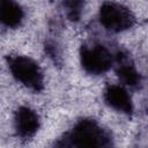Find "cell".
Returning a JSON list of instances; mask_svg holds the SVG:
<instances>
[{
    "label": "cell",
    "mask_w": 148,
    "mask_h": 148,
    "mask_svg": "<svg viewBox=\"0 0 148 148\" xmlns=\"http://www.w3.org/2000/svg\"><path fill=\"white\" fill-rule=\"evenodd\" d=\"M64 7L67 10V14L71 17H77L81 13L82 6H83V0H62Z\"/></svg>",
    "instance_id": "cell-9"
},
{
    "label": "cell",
    "mask_w": 148,
    "mask_h": 148,
    "mask_svg": "<svg viewBox=\"0 0 148 148\" xmlns=\"http://www.w3.org/2000/svg\"><path fill=\"white\" fill-rule=\"evenodd\" d=\"M9 69L13 76L32 90H39L43 87L44 76L38 64L29 57L16 56L9 60Z\"/></svg>",
    "instance_id": "cell-2"
},
{
    "label": "cell",
    "mask_w": 148,
    "mask_h": 148,
    "mask_svg": "<svg viewBox=\"0 0 148 148\" xmlns=\"http://www.w3.org/2000/svg\"><path fill=\"white\" fill-rule=\"evenodd\" d=\"M23 18V10L15 0H0V22L8 27H17Z\"/></svg>",
    "instance_id": "cell-7"
},
{
    "label": "cell",
    "mask_w": 148,
    "mask_h": 148,
    "mask_svg": "<svg viewBox=\"0 0 148 148\" xmlns=\"http://www.w3.org/2000/svg\"><path fill=\"white\" fill-rule=\"evenodd\" d=\"M104 99L116 111L130 114L133 111V103L128 91L125 87L119 84H111L105 89Z\"/></svg>",
    "instance_id": "cell-5"
},
{
    "label": "cell",
    "mask_w": 148,
    "mask_h": 148,
    "mask_svg": "<svg viewBox=\"0 0 148 148\" xmlns=\"http://www.w3.org/2000/svg\"><path fill=\"white\" fill-rule=\"evenodd\" d=\"M99 22L112 32H121L133 25L134 15L127 7L120 3L105 2L99 9Z\"/></svg>",
    "instance_id": "cell-3"
},
{
    "label": "cell",
    "mask_w": 148,
    "mask_h": 148,
    "mask_svg": "<svg viewBox=\"0 0 148 148\" xmlns=\"http://www.w3.org/2000/svg\"><path fill=\"white\" fill-rule=\"evenodd\" d=\"M67 140L66 145L75 147H102L110 143L108 133L92 120L79 123L68 134Z\"/></svg>",
    "instance_id": "cell-1"
},
{
    "label": "cell",
    "mask_w": 148,
    "mask_h": 148,
    "mask_svg": "<svg viewBox=\"0 0 148 148\" xmlns=\"http://www.w3.org/2000/svg\"><path fill=\"white\" fill-rule=\"evenodd\" d=\"M112 62L113 59L111 53L103 45H86L81 50V64L89 74H103L111 68Z\"/></svg>",
    "instance_id": "cell-4"
},
{
    "label": "cell",
    "mask_w": 148,
    "mask_h": 148,
    "mask_svg": "<svg viewBox=\"0 0 148 148\" xmlns=\"http://www.w3.org/2000/svg\"><path fill=\"white\" fill-rule=\"evenodd\" d=\"M118 76L120 81L130 87H135L140 83V74L134 67V65L130 64L128 61H123L119 64L117 69Z\"/></svg>",
    "instance_id": "cell-8"
},
{
    "label": "cell",
    "mask_w": 148,
    "mask_h": 148,
    "mask_svg": "<svg viewBox=\"0 0 148 148\" xmlns=\"http://www.w3.org/2000/svg\"><path fill=\"white\" fill-rule=\"evenodd\" d=\"M39 127L38 114L29 108H20L15 114V128L20 136H32Z\"/></svg>",
    "instance_id": "cell-6"
}]
</instances>
